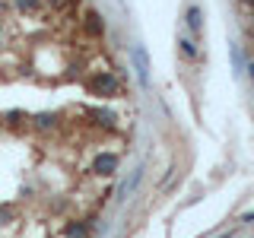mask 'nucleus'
<instances>
[{
	"label": "nucleus",
	"instance_id": "obj_8",
	"mask_svg": "<svg viewBox=\"0 0 254 238\" xmlns=\"http://www.w3.org/2000/svg\"><path fill=\"white\" fill-rule=\"evenodd\" d=\"M248 73H251V76H254V63H251V67H248Z\"/></svg>",
	"mask_w": 254,
	"mask_h": 238
},
{
	"label": "nucleus",
	"instance_id": "obj_6",
	"mask_svg": "<svg viewBox=\"0 0 254 238\" xmlns=\"http://www.w3.org/2000/svg\"><path fill=\"white\" fill-rule=\"evenodd\" d=\"M188 26L194 29V32L200 29V10H197V6H190V10H188Z\"/></svg>",
	"mask_w": 254,
	"mask_h": 238
},
{
	"label": "nucleus",
	"instance_id": "obj_2",
	"mask_svg": "<svg viewBox=\"0 0 254 238\" xmlns=\"http://www.w3.org/2000/svg\"><path fill=\"white\" fill-rule=\"evenodd\" d=\"M115 169H118V156L115 153H102L95 159V172L99 175H115Z\"/></svg>",
	"mask_w": 254,
	"mask_h": 238
},
{
	"label": "nucleus",
	"instance_id": "obj_5",
	"mask_svg": "<svg viewBox=\"0 0 254 238\" xmlns=\"http://www.w3.org/2000/svg\"><path fill=\"white\" fill-rule=\"evenodd\" d=\"M67 238H89V229H86L83 222H76V226H67Z\"/></svg>",
	"mask_w": 254,
	"mask_h": 238
},
{
	"label": "nucleus",
	"instance_id": "obj_3",
	"mask_svg": "<svg viewBox=\"0 0 254 238\" xmlns=\"http://www.w3.org/2000/svg\"><path fill=\"white\" fill-rule=\"evenodd\" d=\"M133 60H137L140 79H143V83H149V60H146V51H143V45H137V48H133Z\"/></svg>",
	"mask_w": 254,
	"mask_h": 238
},
{
	"label": "nucleus",
	"instance_id": "obj_7",
	"mask_svg": "<svg viewBox=\"0 0 254 238\" xmlns=\"http://www.w3.org/2000/svg\"><path fill=\"white\" fill-rule=\"evenodd\" d=\"M54 124V115H42L38 118V127H51Z\"/></svg>",
	"mask_w": 254,
	"mask_h": 238
},
{
	"label": "nucleus",
	"instance_id": "obj_4",
	"mask_svg": "<svg viewBox=\"0 0 254 238\" xmlns=\"http://www.w3.org/2000/svg\"><path fill=\"white\" fill-rule=\"evenodd\" d=\"M86 29H89L92 35H102V29H105V26H102L99 13H89V16H86Z\"/></svg>",
	"mask_w": 254,
	"mask_h": 238
},
{
	"label": "nucleus",
	"instance_id": "obj_1",
	"mask_svg": "<svg viewBox=\"0 0 254 238\" xmlns=\"http://www.w3.org/2000/svg\"><path fill=\"white\" fill-rule=\"evenodd\" d=\"M92 89L95 92H105V95H115L118 92V79L111 76V73H99L92 79Z\"/></svg>",
	"mask_w": 254,
	"mask_h": 238
}]
</instances>
